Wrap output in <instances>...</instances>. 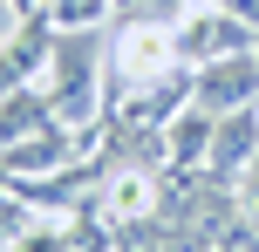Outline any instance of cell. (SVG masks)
<instances>
[{
    "mask_svg": "<svg viewBox=\"0 0 259 252\" xmlns=\"http://www.w3.org/2000/svg\"><path fill=\"white\" fill-rule=\"evenodd\" d=\"M14 14H21V7H14V0H0V48H7V34H14Z\"/></svg>",
    "mask_w": 259,
    "mask_h": 252,
    "instance_id": "cell-1",
    "label": "cell"
}]
</instances>
